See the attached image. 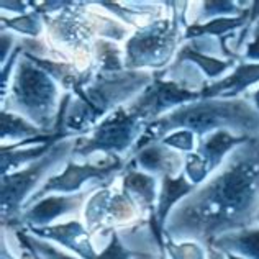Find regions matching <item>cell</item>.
Listing matches in <instances>:
<instances>
[{
	"instance_id": "cell-28",
	"label": "cell",
	"mask_w": 259,
	"mask_h": 259,
	"mask_svg": "<svg viewBox=\"0 0 259 259\" xmlns=\"http://www.w3.org/2000/svg\"><path fill=\"white\" fill-rule=\"evenodd\" d=\"M145 254L143 251H133L132 248L125 246V243L121 241V236L118 231L112 230L110 241H108L107 248L97 254V259H133L135 256Z\"/></svg>"
},
{
	"instance_id": "cell-31",
	"label": "cell",
	"mask_w": 259,
	"mask_h": 259,
	"mask_svg": "<svg viewBox=\"0 0 259 259\" xmlns=\"http://www.w3.org/2000/svg\"><path fill=\"white\" fill-rule=\"evenodd\" d=\"M253 35H254L253 41L248 43L246 53H244V59L246 61H259V20H257V25Z\"/></svg>"
},
{
	"instance_id": "cell-40",
	"label": "cell",
	"mask_w": 259,
	"mask_h": 259,
	"mask_svg": "<svg viewBox=\"0 0 259 259\" xmlns=\"http://www.w3.org/2000/svg\"><path fill=\"white\" fill-rule=\"evenodd\" d=\"M2 259H7V256H5V254H2Z\"/></svg>"
},
{
	"instance_id": "cell-17",
	"label": "cell",
	"mask_w": 259,
	"mask_h": 259,
	"mask_svg": "<svg viewBox=\"0 0 259 259\" xmlns=\"http://www.w3.org/2000/svg\"><path fill=\"white\" fill-rule=\"evenodd\" d=\"M197 186L192 184L186 174H181L177 177L162 176L161 177V192L158 195V205H156V223L161 233H164V227L167 222L169 213L181 200L186 199L187 195L195 192Z\"/></svg>"
},
{
	"instance_id": "cell-23",
	"label": "cell",
	"mask_w": 259,
	"mask_h": 259,
	"mask_svg": "<svg viewBox=\"0 0 259 259\" xmlns=\"http://www.w3.org/2000/svg\"><path fill=\"white\" fill-rule=\"evenodd\" d=\"M54 143H58V141H50V143H46V145L36 146V148L35 146L26 148V149L4 146L2 148V176H7V171H10V169L17 167L20 164H25V162H33V161H36L39 158H43L45 154L50 153V149L53 148Z\"/></svg>"
},
{
	"instance_id": "cell-36",
	"label": "cell",
	"mask_w": 259,
	"mask_h": 259,
	"mask_svg": "<svg viewBox=\"0 0 259 259\" xmlns=\"http://www.w3.org/2000/svg\"><path fill=\"white\" fill-rule=\"evenodd\" d=\"M133 259H153V254L145 253V254H140V256H135Z\"/></svg>"
},
{
	"instance_id": "cell-4",
	"label": "cell",
	"mask_w": 259,
	"mask_h": 259,
	"mask_svg": "<svg viewBox=\"0 0 259 259\" xmlns=\"http://www.w3.org/2000/svg\"><path fill=\"white\" fill-rule=\"evenodd\" d=\"M146 117L133 104L130 107H118L108 113L97 126L92 128L91 138H79L72 151L74 159H85L95 151L118 156L138 143L143 135V123Z\"/></svg>"
},
{
	"instance_id": "cell-21",
	"label": "cell",
	"mask_w": 259,
	"mask_h": 259,
	"mask_svg": "<svg viewBox=\"0 0 259 259\" xmlns=\"http://www.w3.org/2000/svg\"><path fill=\"white\" fill-rule=\"evenodd\" d=\"M186 61L195 64L197 67H200L208 77L220 76V74H223L225 71H228L230 67H233L236 64V59H227V61L217 59L213 56H208V54H203L200 51L194 50L190 45L181 48V51L177 53V56H176V63L172 67H179L182 63H186Z\"/></svg>"
},
{
	"instance_id": "cell-20",
	"label": "cell",
	"mask_w": 259,
	"mask_h": 259,
	"mask_svg": "<svg viewBox=\"0 0 259 259\" xmlns=\"http://www.w3.org/2000/svg\"><path fill=\"white\" fill-rule=\"evenodd\" d=\"M249 22V9L240 17H222L213 18L207 23L202 25H190L187 26L184 38L186 39H197V38H205V36H218V39L227 36V33L233 31L240 26H246Z\"/></svg>"
},
{
	"instance_id": "cell-25",
	"label": "cell",
	"mask_w": 259,
	"mask_h": 259,
	"mask_svg": "<svg viewBox=\"0 0 259 259\" xmlns=\"http://www.w3.org/2000/svg\"><path fill=\"white\" fill-rule=\"evenodd\" d=\"M248 9H238V4L228 2V0H220V2H203L200 15L195 18V22L192 25H200L203 23V20L208 18H222L223 15L231 17V15H243Z\"/></svg>"
},
{
	"instance_id": "cell-6",
	"label": "cell",
	"mask_w": 259,
	"mask_h": 259,
	"mask_svg": "<svg viewBox=\"0 0 259 259\" xmlns=\"http://www.w3.org/2000/svg\"><path fill=\"white\" fill-rule=\"evenodd\" d=\"M153 80L154 74L151 72L128 69L121 72H99L85 87L76 89L74 94L92 108L95 117L100 118L108 110L113 112L125 100L149 87Z\"/></svg>"
},
{
	"instance_id": "cell-29",
	"label": "cell",
	"mask_w": 259,
	"mask_h": 259,
	"mask_svg": "<svg viewBox=\"0 0 259 259\" xmlns=\"http://www.w3.org/2000/svg\"><path fill=\"white\" fill-rule=\"evenodd\" d=\"M23 235H25L26 243L35 249V253L41 259H80V257H74L71 254L64 253V251L54 248L53 244H50L46 240H41V238H38V236H30L25 230H23Z\"/></svg>"
},
{
	"instance_id": "cell-13",
	"label": "cell",
	"mask_w": 259,
	"mask_h": 259,
	"mask_svg": "<svg viewBox=\"0 0 259 259\" xmlns=\"http://www.w3.org/2000/svg\"><path fill=\"white\" fill-rule=\"evenodd\" d=\"M28 230L35 236L41 238V240L56 241L63 244L64 248L76 253L80 259H97V253L94 251V244L91 238H89L87 230L77 220L59 225H50V227L43 228L28 227Z\"/></svg>"
},
{
	"instance_id": "cell-5",
	"label": "cell",
	"mask_w": 259,
	"mask_h": 259,
	"mask_svg": "<svg viewBox=\"0 0 259 259\" xmlns=\"http://www.w3.org/2000/svg\"><path fill=\"white\" fill-rule=\"evenodd\" d=\"M77 145V140L66 138L58 143H54L50 153L45 154L43 158L33 161L31 164L23 169V171L13 172L2 177V218L4 223L9 220V225L13 223L20 208L23 207V202L26 197L33 195L35 187L38 186L41 179L53 172L67 156L72 154L74 148Z\"/></svg>"
},
{
	"instance_id": "cell-15",
	"label": "cell",
	"mask_w": 259,
	"mask_h": 259,
	"mask_svg": "<svg viewBox=\"0 0 259 259\" xmlns=\"http://www.w3.org/2000/svg\"><path fill=\"white\" fill-rule=\"evenodd\" d=\"M248 140L249 136H236L227 130H218V132L202 136L197 154L202 158L208 174H212L217 169H220L230 151H233L236 146L243 145Z\"/></svg>"
},
{
	"instance_id": "cell-1",
	"label": "cell",
	"mask_w": 259,
	"mask_h": 259,
	"mask_svg": "<svg viewBox=\"0 0 259 259\" xmlns=\"http://www.w3.org/2000/svg\"><path fill=\"white\" fill-rule=\"evenodd\" d=\"M259 213V136L227 156L218 172L169 213L164 236L210 246L218 236L248 228Z\"/></svg>"
},
{
	"instance_id": "cell-41",
	"label": "cell",
	"mask_w": 259,
	"mask_h": 259,
	"mask_svg": "<svg viewBox=\"0 0 259 259\" xmlns=\"http://www.w3.org/2000/svg\"><path fill=\"white\" fill-rule=\"evenodd\" d=\"M23 236H25V235H23ZM36 256H38V254H36ZM38 259H41V257H39V256H38Z\"/></svg>"
},
{
	"instance_id": "cell-38",
	"label": "cell",
	"mask_w": 259,
	"mask_h": 259,
	"mask_svg": "<svg viewBox=\"0 0 259 259\" xmlns=\"http://www.w3.org/2000/svg\"><path fill=\"white\" fill-rule=\"evenodd\" d=\"M161 259H166V253H164V254H161Z\"/></svg>"
},
{
	"instance_id": "cell-16",
	"label": "cell",
	"mask_w": 259,
	"mask_h": 259,
	"mask_svg": "<svg viewBox=\"0 0 259 259\" xmlns=\"http://www.w3.org/2000/svg\"><path fill=\"white\" fill-rule=\"evenodd\" d=\"M259 82V64L243 63L235 67V71L215 84L205 85L200 91L202 99H230L244 92L249 85Z\"/></svg>"
},
{
	"instance_id": "cell-19",
	"label": "cell",
	"mask_w": 259,
	"mask_h": 259,
	"mask_svg": "<svg viewBox=\"0 0 259 259\" xmlns=\"http://www.w3.org/2000/svg\"><path fill=\"white\" fill-rule=\"evenodd\" d=\"M123 190L143 208H146L154 215V200L158 197L156 192V179L154 176L130 167L123 177Z\"/></svg>"
},
{
	"instance_id": "cell-35",
	"label": "cell",
	"mask_w": 259,
	"mask_h": 259,
	"mask_svg": "<svg viewBox=\"0 0 259 259\" xmlns=\"http://www.w3.org/2000/svg\"><path fill=\"white\" fill-rule=\"evenodd\" d=\"M253 104H254V107L257 108V112H259V89L254 92V95H253Z\"/></svg>"
},
{
	"instance_id": "cell-27",
	"label": "cell",
	"mask_w": 259,
	"mask_h": 259,
	"mask_svg": "<svg viewBox=\"0 0 259 259\" xmlns=\"http://www.w3.org/2000/svg\"><path fill=\"white\" fill-rule=\"evenodd\" d=\"M2 25L9 26V28L15 30L23 35H30L31 38H36L41 33V18H39L38 12L25 13L17 18H2Z\"/></svg>"
},
{
	"instance_id": "cell-9",
	"label": "cell",
	"mask_w": 259,
	"mask_h": 259,
	"mask_svg": "<svg viewBox=\"0 0 259 259\" xmlns=\"http://www.w3.org/2000/svg\"><path fill=\"white\" fill-rule=\"evenodd\" d=\"M202 97L200 92L179 85L174 80H162L159 74H154L153 84L146 87L143 94L133 102V105L145 115L146 118L156 120L162 112L176 110L182 105L192 104Z\"/></svg>"
},
{
	"instance_id": "cell-33",
	"label": "cell",
	"mask_w": 259,
	"mask_h": 259,
	"mask_svg": "<svg viewBox=\"0 0 259 259\" xmlns=\"http://www.w3.org/2000/svg\"><path fill=\"white\" fill-rule=\"evenodd\" d=\"M2 7L7 10H15L20 13V15H25V12H26L25 2H2Z\"/></svg>"
},
{
	"instance_id": "cell-7",
	"label": "cell",
	"mask_w": 259,
	"mask_h": 259,
	"mask_svg": "<svg viewBox=\"0 0 259 259\" xmlns=\"http://www.w3.org/2000/svg\"><path fill=\"white\" fill-rule=\"evenodd\" d=\"M179 15L174 18L156 20L141 28L128 39L125 48V69L136 71L141 67H162L169 63L177 45Z\"/></svg>"
},
{
	"instance_id": "cell-8",
	"label": "cell",
	"mask_w": 259,
	"mask_h": 259,
	"mask_svg": "<svg viewBox=\"0 0 259 259\" xmlns=\"http://www.w3.org/2000/svg\"><path fill=\"white\" fill-rule=\"evenodd\" d=\"M123 169V161H120L118 156H110V159L105 164H76L74 161H67L66 169L58 176L50 177L35 194H33L25 207L33 205L35 202L45 199L51 192L59 194H72L74 190H79L80 186L87 181H99L100 186H110L113 177Z\"/></svg>"
},
{
	"instance_id": "cell-37",
	"label": "cell",
	"mask_w": 259,
	"mask_h": 259,
	"mask_svg": "<svg viewBox=\"0 0 259 259\" xmlns=\"http://www.w3.org/2000/svg\"><path fill=\"white\" fill-rule=\"evenodd\" d=\"M225 256H227V259H244V257H240V256H236L233 253H225Z\"/></svg>"
},
{
	"instance_id": "cell-22",
	"label": "cell",
	"mask_w": 259,
	"mask_h": 259,
	"mask_svg": "<svg viewBox=\"0 0 259 259\" xmlns=\"http://www.w3.org/2000/svg\"><path fill=\"white\" fill-rule=\"evenodd\" d=\"M46 135L43 130H39L36 125L26 121L23 117L17 113L2 110V128H0V136L2 140H30L36 138V136Z\"/></svg>"
},
{
	"instance_id": "cell-39",
	"label": "cell",
	"mask_w": 259,
	"mask_h": 259,
	"mask_svg": "<svg viewBox=\"0 0 259 259\" xmlns=\"http://www.w3.org/2000/svg\"><path fill=\"white\" fill-rule=\"evenodd\" d=\"M256 223H259V213H257V217H256Z\"/></svg>"
},
{
	"instance_id": "cell-18",
	"label": "cell",
	"mask_w": 259,
	"mask_h": 259,
	"mask_svg": "<svg viewBox=\"0 0 259 259\" xmlns=\"http://www.w3.org/2000/svg\"><path fill=\"white\" fill-rule=\"evenodd\" d=\"M210 246L222 253H233L244 259H259V227H248L218 236Z\"/></svg>"
},
{
	"instance_id": "cell-11",
	"label": "cell",
	"mask_w": 259,
	"mask_h": 259,
	"mask_svg": "<svg viewBox=\"0 0 259 259\" xmlns=\"http://www.w3.org/2000/svg\"><path fill=\"white\" fill-rule=\"evenodd\" d=\"M89 190H82L77 194H59V195H46L45 199L35 202L33 205L26 207L22 212L15 223L25 225V227H50L53 220L58 217L67 213H74L82 207L84 200L87 199Z\"/></svg>"
},
{
	"instance_id": "cell-32",
	"label": "cell",
	"mask_w": 259,
	"mask_h": 259,
	"mask_svg": "<svg viewBox=\"0 0 259 259\" xmlns=\"http://www.w3.org/2000/svg\"><path fill=\"white\" fill-rule=\"evenodd\" d=\"M13 46V36L7 35V33H2V64H5L7 61V51L10 53Z\"/></svg>"
},
{
	"instance_id": "cell-2",
	"label": "cell",
	"mask_w": 259,
	"mask_h": 259,
	"mask_svg": "<svg viewBox=\"0 0 259 259\" xmlns=\"http://www.w3.org/2000/svg\"><path fill=\"white\" fill-rule=\"evenodd\" d=\"M177 130H187L199 136L227 130L233 135L254 138L259 136V112L253 102L244 99L197 100L149 121L136 143L135 153Z\"/></svg>"
},
{
	"instance_id": "cell-10",
	"label": "cell",
	"mask_w": 259,
	"mask_h": 259,
	"mask_svg": "<svg viewBox=\"0 0 259 259\" xmlns=\"http://www.w3.org/2000/svg\"><path fill=\"white\" fill-rule=\"evenodd\" d=\"M136 203L125 190L123 194L99 189L85 205L87 228L94 231L105 222H128L136 215Z\"/></svg>"
},
{
	"instance_id": "cell-24",
	"label": "cell",
	"mask_w": 259,
	"mask_h": 259,
	"mask_svg": "<svg viewBox=\"0 0 259 259\" xmlns=\"http://www.w3.org/2000/svg\"><path fill=\"white\" fill-rule=\"evenodd\" d=\"M95 58H97L99 72H121L125 71V61L121 53L110 39H97L94 43Z\"/></svg>"
},
{
	"instance_id": "cell-26",
	"label": "cell",
	"mask_w": 259,
	"mask_h": 259,
	"mask_svg": "<svg viewBox=\"0 0 259 259\" xmlns=\"http://www.w3.org/2000/svg\"><path fill=\"white\" fill-rule=\"evenodd\" d=\"M164 249L171 259H207V251L197 241H182L177 244L166 236Z\"/></svg>"
},
{
	"instance_id": "cell-3",
	"label": "cell",
	"mask_w": 259,
	"mask_h": 259,
	"mask_svg": "<svg viewBox=\"0 0 259 259\" xmlns=\"http://www.w3.org/2000/svg\"><path fill=\"white\" fill-rule=\"evenodd\" d=\"M5 100L9 102H4V110L25 115L46 135H54L61 107L56 80L26 56L17 61L15 79Z\"/></svg>"
},
{
	"instance_id": "cell-30",
	"label": "cell",
	"mask_w": 259,
	"mask_h": 259,
	"mask_svg": "<svg viewBox=\"0 0 259 259\" xmlns=\"http://www.w3.org/2000/svg\"><path fill=\"white\" fill-rule=\"evenodd\" d=\"M195 135L192 132H187V130H177L166 135L164 138L161 140L162 145H166L177 151H192L194 145H195Z\"/></svg>"
},
{
	"instance_id": "cell-12",
	"label": "cell",
	"mask_w": 259,
	"mask_h": 259,
	"mask_svg": "<svg viewBox=\"0 0 259 259\" xmlns=\"http://www.w3.org/2000/svg\"><path fill=\"white\" fill-rule=\"evenodd\" d=\"M79 7H82V4L71 2L54 18L46 17V25L50 26L51 35L58 41L71 46L72 50H80L89 45L94 33L92 22L85 17L84 9Z\"/></svg>"
},
{
	"instance_id": "cell-34",
	"label": "cell",
	"mask_w": 259,
	"mask_h": 259,
	"mask_svg": "<svg viewBox=\"0 0 259 259\" xmlns=\"http://www.w3.org/2000/svg\"><path fill=\"white\" fill-rule=\"evenodd\" d=\"M207 259H227L225 253L215 249L213 246H207Z\"/></svg>"
},
{
	"instance_id": "cell-14",
	"label": "cell",
	"mask_w": 259,
	"mask_h": 259,
	"mask_svg": "<svg viewBox=\"0 0 259 259\" xmlns=\"http://www.w3.org/2000/svg\"><path fill=\"white\" fill-rule=\"evenodd\" d=\"M135 164H138L140 171L148 174H161V176H181L182 158L179 153L172 151L171 148L162 145L161 141H153L136 151Z\"/></svg>"
}]
</instances>
